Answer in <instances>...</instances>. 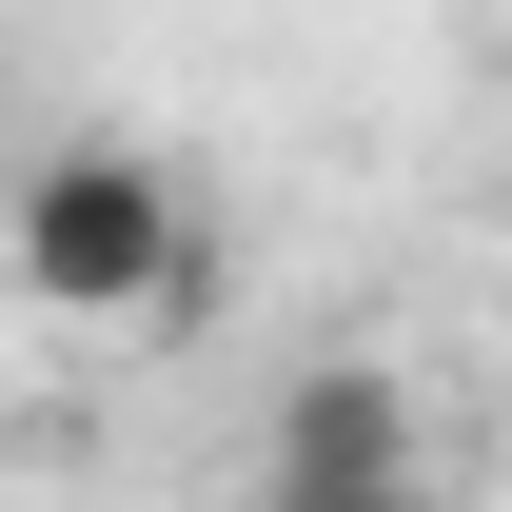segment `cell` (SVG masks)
I'll return each instance as SVG.
<instances>
[{"mask_svg":"<svg viewBox=\"0 0 512 512\" xmlns=\"http://www.w3.org/2000/svg\"><path fill=\"white\" fill-rule=\"evenodd\" d=\"M256 512H434V493H296V473H256Z\"/></svg>","mask_w":512,"mask_h":512,"instance_id":"obj_3","label":"cell"},{"mask_svg":"<svg viewBox=\"0 0 512 512\" xmlns=\"http://www.w3.org/2000/svg\"><path fill=\"white\" fill-rule=\"evenodd\" d=\"M256 473H296V493H434L414 375H394V355H296L276 414H256Z\"/></svg>","mask_w":512,"mask_h":512,"instance_id":"obj_2","label":"cell"},{"mask_svg":"<svg viewBox=\"0 0 512 512\" xmlns=\"http://www.w3.org/2000/svg\"><path fill=\"white\" fill-rule=\"evenodd\" d=\"M0 256H20V316H60V335H197V217H178V178L138 138L20 158Z\"/></svg>","mask_w":512,"mask_h":512,"instance_id":"obj_1","label":"cell"}]
</instances>
